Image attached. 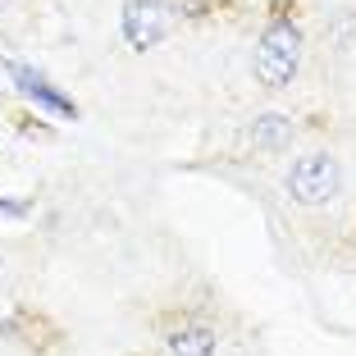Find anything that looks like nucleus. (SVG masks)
Instances as JSON below:
<instances>
[{
	"instance_id": "obj_4",
	"label": "nucleus",
	"mask_w": 356,
	"mask_h": 356,
	"mask_svg": "<svg viewBox=\"0 0 356 356\" xmlns=\"http://www.w3.org/2000/svg\"><path fill=\"white\" fill-rule=\"evenodd\" d=\"M5 74H10V83L19 87L28 101L42 105V110H51V115H60V119H78V105L69 101V96H64L42 69H32V64H23V60H10V64H5Z\"/></svg>"
},
{
	"instance_id": "obj_2",
	"label": "nucleus",
	"mask_w": 356,
	"mask_h": 356,
	"mask_svg": "<svg viewBox=\"0 0 356 356\" xmlns=\"http://www.w3.org/2000/svg\"><path fill=\"white\" fill-rule=\"evenodd\" d=\"M343 188V165L329 151H311V156L293 160L288 169V192L297 206H329Z\"/></svg>"
},
{
	"instance_id": "obj_6",
	"label": "nucleus",
	"mask_w": 356,
	"mask_h": 356,
	"mask_svg": "<svg viewBox=\"0 0 356 356\" xmlns=\"http://www.w3.org/2000/svg\"><path fill=\"white\" fill-rule=\"evenodd\" d=\"M169 356H215V329L210 325H183L169 334Z\"/></svg>"
},
{
	"instance_id": "obj_1",
	"label": "nucleus",
	"mask_w": 356,
	"mask_h": 356,
	"mask_svg": "<svg viewBox=\"0 0 356 356\" xmlns=\"http://www.w3.org/2000/svg\"><path fill=\"white\" fill-rule=\"evenodd\" d=\"M302 69V32L288 14H274L256 42V78L265 87H288Z\"/></svg>"
},
{
	"instance_id": "obj_5",
	"label": "nucleus",
	"mask_w": 356,
	"mask_h": 356,
	"mask_svg": "<svg viewBox=\"0 0 356 356\" xmlns=\"http://www.w3.org/2000/svg\"><path fill=\"white\" fill-rule=\"evenodd\" d=\"M247 137H252L256 151H283L293 142V119L288 115H256V124H252Z\"/></svg>"
},
{
	"instance_id": "obj_7",
	"label": "nucleus",
	"mask_w": 356,
	"mask_h": 356,
	"mask_svg": "<svg viewBox=\"0 0 356 356\" xmlns=\"http://www.w3.org/2000/svg\"><path fill=\"white\" fill-rule=\"evenodd\" d=\"M32 210V197H0V220H23Z\"/></svg>"
},
{
	"instance_id": "obj_3",
	"label": "nucleus",
	"mask_w": 356,
	"mask_h": 356,
	"mask_svg": "<svg viewBox=\"0 0 356 356\" xmlns=\"http://www.w3.org/2000/svg\"><path fill=\"white\" fill-rule=\"evenodd\" d=\"M119 32L128 51H156L169 37V0H128L119 10Z\"/></svg>"
}]
</instances>
